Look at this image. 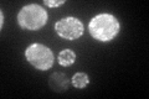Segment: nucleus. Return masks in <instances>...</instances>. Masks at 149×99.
<instances>
[{
    "mask_svg": "<svg viewBox=\"0 0 149 99\" xmlns=\"http://www.w3.org/2000/svg\"><path fill=\"white\" fill-rule=\"evenodd\" d=\"M49 87L51 88V91L57 93L66 92L70 87V79L62 72H54L49 77Z\"/></svg>",
    "mask_w": 149,
    "mask_h": 99,
    "instance_id": "5",
    "label": "nucleus"
},
{
    "mask_svg": "<svg viewBox=\"0 0 149 99\" xmlns=\"http://www.w3.org/2000/svg\"><path fill=\"white\" fill-rule=\"evenodd\" d=\"M0 16H1V21H0V27L3 29V26H4V12H3V11H0Z\"/></svg>",
    "mask_w": 149,
    "mask_h": 99,
    "instance_id": "9",
    "label": "nucleus"
},
{
    "mask_svg": "<svg viewBox=\"0 0 149 99\" xmlns=\"http://www.w3.org/2000/svg\"><path fill=\"white\" fill-rule=\"evenodd\" d=\"M47 11L37 4H29L21 8L17 14V24L21 29L29 31H37L47 22Z\"/></svg>",
    "mask_w": 149,
    "mask_h": 99,
    "instance_id": "2",
    "label": "nucleus"
},
{
    "mask_svg": "<svg viewBox=\"0 0 149 99\" xmlns=\"http://www.w3.org/2000/svg\"><path fill=\"white\" fill-rule=\"evenodd\" d=\"M74 61H76V53L70 48L62 50L57 56V62L61 66H63V67L71 66L72 63H74Z\"/></svg>",
    "mask_w": 149,
    "mask_h": 99,
    "instance_id": "6",
    "label": "nucleus"
},
{
    "mask_svg": "<svg viewBox=\"0 0 149 99\" xmlns=\"http://www.w3.org/2000/svg\"><path fill=\"white\" fill-rule=\"evenodd\" d=\"M119 22L117 17L112 14H98L91 19L88 24L90 34L95 40L101 42H109L118 35L119 32Z\"/></svg>",
    "mask_w": 149,
    "mask_h": 99,
    "instance_id": "1",
    "label": "nucleus"
},
{
    "mask_svg": "<svg viewBox=\"0 0 149 99\" xmlns=\"http://www.w3.org/2000/svg\"><path fill=\"white\" fill-rule=\"evenodd\" d=\"M55 31L60 37H62L65 40L68 41H73L77 40L83 35V24L80 19L73 17V16H68V17H63L61 20H58L55 24Z\"/></svg>",
    "mask_w": 149,
    "mask_h": 99,
    "instance_id": "4",
    "label": "nucleus"
},
{
    "mask_svg": "<svg viewBox=\"0 0 149 99\" xmlns=\"http://www.w3.org/2000/svg\"><path fill=\"white\" fill-rule=\"evenodd\" d=\"M66 3V0H44V4L49 8H57Z\"/></svg>",
    "mask_w": 149,
    "mask_h": 99,
    "instance_id": "8",
    "label": "nucleus"
},
{
    "mask_svg": "<svg viewBox=\"0 0 149 99\" xmlns=\"http://www.w3.org/2000/svg\"><path fill=\"white\" fill-rule=\"evenodd\" d=\"M71 83L74 88L77 89H83L90 84V77L85 72H77L74 73L71 78Z\"/></svg>",
    "mask_w": 149,
    "mask_h": 99,
    "instance_id": "7",
    "label": "nucleus"
},
{
    "mask_svg": "<svg viewBox=\"0 0 149 99\" xmlns=\"http://www.w3.org/2000/svg\"><path fill=\"white\" fill-rule=\"evenodd\" d=\"M25 58L39 71H47L54 66L55 56L50 47L42 44H32L25 50Z\"/></svg>",
    "mask_w": 149,
    "mask_h": 99,
    "instance_id": "3",
    "label": "nucleus"
}]
</instances>
